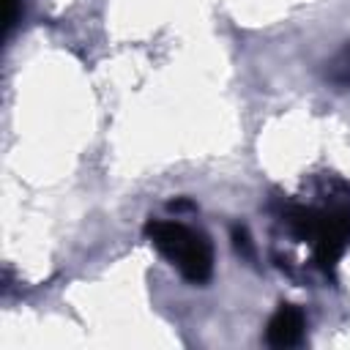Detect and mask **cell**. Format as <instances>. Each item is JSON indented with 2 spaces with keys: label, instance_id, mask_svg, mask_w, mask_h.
I'll use <instances>...</instances> for the list:
<instances>
[{
  "label": "cell",
  "instance_id": "cell-2",
  "mask_svg": "<svg viewBox=\"0 0 350 350\" xmlns=\"http://www.w3.org/2000/svg\"><path fill=\"white\" fill-rule=\"evenodd\" d=\"M304 331H306V317L298 306L293 304H282L273 317L268 320V328H265V339L268 345L273 347H293L304 339Z\"/></svg>",
  "mask_w": 350,
  "mask_h": 350
},
{
  "label": "cell",
  "instance_id": "cell-4",
  "mask_svg": "<svg viewBox=\"0 0 350 350\" xmlns=\"http://www.w3.org/2000/svg\"><path fill=\"white\" fill-rule=\"evenodd\" d=\"M232 241H235V249H238L243 257H252V254H254L252 241H249V235H246L243 227H235V230H232Z\"/></svg>",
  "mask_w": 350,
  "mask_h": 350
},
{
  "label": "cell",
  "instance_id": "cell-3",
  "mask_svg": "<svg viewBox=\"0 0 350 350\" xmlns=\"http://www.w3.org/2000/svg\"><path fill=\"white\" fill-rule=\"evenodd\" d=\"M0 3H3V36H8L19 16V0H0Z\"/></svg>",
  "mask_w": 350,
  "mask_h": 350
},
{
  "label": "cell",
  "instance_id": "cell-1",
  "mask_svg": "<svg viewBox=\"0 0 350 350\" xmlns=\"http://www.w3.org/2000/svg\"><path fill=\"white\" fill-rule=\"evenodd\" d=\"M145 235L167 260H172V265H178L183 279L191 284L208 282L213 271V249L202 232H194L180 221L150 219L145 224Z\"/></svg>",
  "mask_w": 350,
  "mask_h": 350
}]
</instances>
